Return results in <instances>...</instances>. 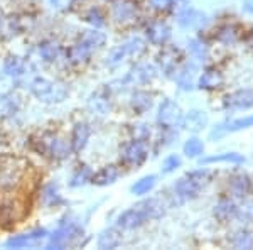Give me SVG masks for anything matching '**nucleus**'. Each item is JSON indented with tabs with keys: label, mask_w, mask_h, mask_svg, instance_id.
I'll return each instance as SVG.
<instances>
[{
	"label": "nucleus",
	"mask_w": 253,
	"mask_h": 250,
	"mask_svg": "<svg viewBox=\"0 0 253 250\" xmlns=\"http://www.w3.org/2000/svg\"><path fill=\"white\" fill-rule=\"evenodd\" d=\"M152 105H154L152 93L145 92V90H137V92H133L132 100H130V106H132V110L135 113L142 115V113L149 112V110L152 108Z\"/></svg>",
	"instance_id": "31"
},
{
	"label": "nucleus",
	"mask_w": 253,
	"mask_h": 250,
	"mask_svg": "<svg viewBox=\"0 0 253 250\" xmlns=\"http://www.w3.org/2000/svg\"><path fill=\"white\" fill-rule=\"evenodd\" d=\"M26 161L17 157H5L0 161V193L19 190L27 176Z\"/></svg>",
	"instance_id": "2"
},
{
	"label": "nucleus",
	"mask_w": 253,
	"mask_h": 250,
	"mask_svg": "<svg viewBox=\"0 0 253 250\" xmlns=\"http://www.w3.org/2000/svg\"><path fill=\"white\" fill-rule=\"evenodd\" d=\"M61 52V48L54 41H46L39 46V54L42 56L44 61H56Z\"/></svg>",
	"instance_id": "38"
},
{
	"label": "nucleus",
	"mask_w": 253,
	"mask_h": 250,
	"mask_svg": "<svg viewBox=\"0 0 253 250\" xmlns=\"http://www.w3.org/2000/svg\"><path fill=\"white\" fill-rule=\"evenodd\" d=\"M63 201L61 200V195H59V190H58V184L56 183H49L46 186L42 188L41 191V203L44 206H58V204Z\"/></svg>",
	"instance_id": "34"
},
{
	"label": "nucleus",
	"mask_w": 253,
	"mask_h": 250,
	"mask_svg": "<svg viewBox=\"0 0 253 250\" xmlns=\"http://www.w3.org/2000/svg\"><path fill=\"white\" fill-rule=\"evenodd\" d=\"M88 106L95 115L103 117L110 112V93L108 90H98L88 100Z\"/></svg>",
	"instance_id": "27"
},
{
	"label": "nucleus",
	"mask_w": 253,
	"mask_h": 250,
	"mask_svg": "<svg viewBox=\"0 0 253 250\" xmlns=\"http://www.w3.org/2000/svg\"><path fill=\"white\" fill-rule=\"evenodd\" d=\"M150 134H152V130H150L149 124H135V125L130 127V135H132V139H135V141L149 142Z\"/></svg>",
	"instance_id": "41"
},
{
	"label": "nucleus",
	"mask_w": 253,
	"mask_h": 250,
	"mask_svg": "<svg viewBox=\"0 0 253 250\" xmlns=\"http://www.w3.org/2000/svg\"><path fill=\"white\" fill-rule=\"evenodd\" d=\"M36 142H38L36 149H38L41 154L47 155V157H51V159L61 161V159L69 157V154H71V147H69L66 139H63L61 135L54 132L42 134L39 137V141H36Z\"/></svg>",
	"instance_id": "4"
},
{
	"label": "nucleus",
	"mask_w": 253,
	"mask_h": 250,
	"mask_svg": "<svg viewBox=\"0 0 253 250\" xmlns=\"http://www.w3.org/2000/svg\"><path fill=\"white\" fill-rule=\"evenodd\" d=\"M243 10L247 12V14L253 15V0H243Z\"/></svg>",
	"instance_id": "48"
},
{
	"label": "nucleus",
	"mask_w": 253,
	"mask_h": 250,
	"mask_svg": "<svg viewBox=\"0 0 253 250\" xmlns=\"http://www.w3.org/2000/svg\"><path fill=\"white\" fill-rule=\"evenodd\" d=\"M47 235V232L44 228H38V230H32L29 233H24V235L12 237L7 240V247L9 249H24V247H36L44 237Z\"/></svg>",
	"instance_id": "25"
},
{
	"label": "nucleus",
	"mask_w": 253,
	"mask_h": 250,
	"mask_svg": "<svg viewBox=\"0 0 253 250\" xmlns=\"http://www.w3.org/2000/svg\"><path fill=\"white\" fill-rule=\"evenodd\" d=\"M224 87H226V76L221 69L213 66V64H208L203 68V71L198 76V83H196V88L208 93L221 92Z\"/></svg>",
	"instance_id": "8"
},
{
	"label": "nucleus",
	"mask_w": 253,
	"mask_h": 250,
	"mask_svg": "<svg viewBox=\"0 0 253 250\" xmlns=\"http://www.w3.org/2000/svg\"><path fill=\"white\" fill-rule=\"evenodd\" d=\"M228 244L236 250H252L253 249V230L242 227L231 233Z\"/></svg>",
	"instance_id": "28"
},
{
	"label": "nucleus",
	"mask_w": 253,
	"mask_h": 250,
	"mask_svg": "<svg viewBox=\"0 0 253 250\" xmlns=\"http://www.w3.org/2000/svg\"><path fill=\"white\" fill-rule=\"evenodd\" d=\"M156 184H157V176L147 174L144 178L138 179V181L133 183L132 188H130V191H132L135 196H144V195H149V193L156 188Z\"/></svg>",
	"instance_id": "35"
},
{
	"label": "nucleus",
	"mask_w": 253,
	"mask_h": 250,
	"mask_svg": "<svg viewBox=\"0 0 253 250\" xmlns=\"http://www.w3.org/2000/svg\"><path fill=\"white\" fill-rule=\"evenodd\" d=\"M187 49H189L191 58L198 61V63H206L211 58V46L203 38L191 39L189 44H187Z\"/></svg>",
	"instance_id": "29"
},
{
	"label": "nucleus",
	"mask_w": 253,
	"mask_h": 250,
	"mask_svg": "<svg viewBox=\"0 0 253 250\" xmlns=\"http://www.w3.org/2000/svg\"><path fill=\"white\" fill-rule=\"evenodd\" d=\"M120 176H122L120 167L113 166V164H110V166L101 167V169L98 171L96 174H93L91 183L96 184V186H108V184L115 183L117 179L120 178Z\"/></svg>",
	"instance_id": "30"
},
{
	"label": "nucleus",
	"mask_w": 253,
	"mask_h": 250,
	"mask_svg": "<svg viewBox=\"0 0 253 250\" xmlns=\"http://www.w3.org/2000/svg\"><path fill=\"white\" fill-rule=\"evenodd\" d=\"M198 66L196 63H182L179 69L175 71L174 80L177 81V87L182 90V92H191L193 88H196V83H198Z\"/></svg>",
	"instance_id": "21"
},
{
	"label": "nucleus",
	"mask_w": 253,
	"mask_h": 250,
	"mask_svg": "<svg viewBox=\"0 0 253 250\" xmlns=\"http://www.w3.org/2000/svg\"><path fill=\"white\" fill-rule=\"evenodd\" d=\"M147 157H149V142L145 141L132 139L120 150V162L125 167H130V169L140 167L147 161Z\"/></svg>",
	"instance_id": "7"
},
{
	"label": "nucleus",
	"mask_w": 253,
	"mask_h": 250,
	"mask_svg": "<svg viewBox=\"0 0 253 250\" xmlns=\"http://www.w3.org/2000/svg\"><path fill=\"white\" fill-rule=\"evenodd\" d=\"M243 26L236 22H224L216 29L214 32V41L223 46H235V44L242 43L243 38Z\"/></svg>",
	"instance_id": "20"
},
{
	"label": "nucleus",
	"mask_w": 253,
	"mask_h": 250,
	"mask_svg": "<svg viewBox=\"0 0 253 250\" xmlns=\"http://www.w3.org/2000/svg\"><path fill=\"white\" fill-rule=\"evenodd\" d=\"M252 127H253V113L238 118H231V120H224L221 124L214 125V129L210 132V139L211 141H218V139H221L228 134L242 132V130L252 129Z\"/></svg>",
	"instance_id": "14"
},
{
	"label": "nucleus",
	"mask_w": 253,
	"mask_h": 250,
	"mask_svg": "<svg viewBox=\"0 0 253 250\" xmlns=\"http://www.w3.org/2000/svg\"><path fill=\"white\" fill-rule=\"evenodd\" d=\"M208 124H210V117L205 110L199 108H193L187 113H184V118H182V129L189 130L193 134L201 132L203 129H206Z\"/></svg>",
	"instance_id": "24"
},
{
	"label": "nucleus",
	"mask_w": 253,
	"mask_h": 250,
	"mask_svg": "<svg viewBox=\"0 0 253 250\" xmlns=\"http://www.w3.org/2000/svg\"><path fill=\"white\" fill-rule=\"evenodd\" d=\"M245 162H247V157L240 152H235V150L199 157V164H201V166H210V164H233V166H240V164H245Z\"/></svg>",
	"instance_id": "26"
},
{
	"label": "nucleus",
	"mask_w": 253,
	"mask_h": 250,
	"mask_svg": "<svg viewBox=\"0 0 253 250\" xmlns=\"http://www.w3.org/2000/svg\"><path fill=\"white\" fill-rule=\"evenodd\" d=\"M86 22L91 24L95 29H100V27H103L105 26V14L101 12L98 7H95V9H89L88 10V14H86Z\"/></svg>",
	"instance_id": "44"
},
{
	"label": "nucleus",
	"mask_w": 253,
	"mask_h": 250,
	"mask_svg": "<svg viewBox=\"0 0 253 250\" xmlns=\"http://www.w3.org/2000/svg\"><path fill=\"white\" fill-rule=\"evenodd\" d=\"M177 137V132L175 129H162L161 127V135L157 137V147L156 150H159L161 147H167L174 142V139Z\"/></svg>",
	"instance_id": "43"
},
{
	"label": "nucleus",
	"mask_w": 253,
	"mask_h": 250,
	"mask_svg": "<svg viewBox=\"0 0 253 250\" xmlns=\"http://www.w3.org/2000/svg\"><path fill=\"white\" fill-rule=\"evenodd\" d=\"M184 112L174 100H164L157 110V124L162 129H182Z\"/></svg>",
	"instance_id": "9"
},
{
	"label": "nucleus",
	"mask_w": 253,
	"mask_h": 250,
	"mask_svg": "<svg viewBox=\"0 0 253 250\" xmlns=\"http://www.w3.org/2000/svg\"><path fill=\"white\" fill-rule=\"evenodd\" d=\"M147 5H149V9L157 12V14H166V12L175 9L177 0H147Z\"/></svg>",
	"instance_id": "39"
},
{
	"label": "nucleus",
	"mask_w": 253,
	"mask_h": 250,
	"mask_svg": "<svg viewBox=\"0 0 253 250\" xmlns=\"http://www.w3.org/2000/svg\"><path fill=\"white\" fill-rule=\"evenodd\" d=\"M182 164V159L179 154H170L167 155V157L164 159V162H162V173L164 174H170L174 173L175 169H179Z\"/></svg>",
	"instance_id": "42"
},
{
	"label": "nucleus",
	"mask_w": 253,
	"mask_h": 250,
	"mask_svg": "<svg viewBox=\"0 0 253 250\" xmlns=\"http://www.w3.org/2000/svg\"><path fill=\"white\" fill-rule=\"evenodd\" d=\"M170 36H172V29L164 20H152L149 26L145 27V38L152 46L162 48L169 43Z\"/></svg>",
	"instance_id": "19"
},
{
	"label": "nucleus",
	"mask_w": 253,
	"mask_h": 250,
	"mask_svg": "<svg viewBox=\"0 0 253 250\" xmlns=\"http://www.w3.org/2000/svg\"><path fill=\"white\" fill-rule=\"evenodd\" d=\"M242 43L250 49V51H253V27H250V29H245Z\"/></svg>",
	"instance_id": "47"
},
{
	"label": "nucleus",
	"mask_w": 253,
	"mask_h": 250,
	"mask_svg": "<svg viewBox=\"0 0 253 250\" xmlns=\"http://www.w3.org/2000/svg\"><path fill=\"white\" fill-rule=\"evenodd\" d=\"M252 204H253V203H252Z\"/></svg>",
	"instance_id": "50"
},
{
	"label": "nucleus",
	"mask_w": 253,
	"mask_h": 250,
	"mask_svg": "<svg viewBox=\"0 0 253 250\" xmlns=\"http://www.w3.org/2000/svg\"><path fill=\"white\" fill-rule=\"evenodd\" d=\"M177 22L182 27H189V29H199L208 22V17L203 12L193 9L189 5H184L177 14Z\"/></svg>",
	"instance_id": "23"
},
{
	"label": "nucleus",
	"mask_w": 253,
	"mask_h": 250,
	"mask_svg": "<svg viewBox=\"0 0 253 250\" xmlns=\"http://www.w3.org/2000/svg\"><path fill=\"white\" fill-rule=\"evenodd\" d=\"M56 10H69L75 5V0H49Z\"/></svg>",
	"instance_id": "46"
},
{
	"label": "nucleus",
	"mask_w": 253,
	"mask_h": 250,
	"mask_svg": "<svg viewBox=\"0 0 253 250\" xmlns=\"http://www.w3.org/2000/svg\"><path fill=\"white\" fill-rule=\"evenodd\" d=\"M29 213V201L12 191L0 193V227L10 228L22 221Z\"/></svg>",
	"instance_id": "1"
},
{
	"label": "nucleus",
	"mask_w": 253,
	"mask_h": 250,
	"mask_svg": "<svg viewBox=\"0 0 253 250\" xmlns=\"http://www.w3.org/2000/svg\"><path fill=\"white\" fill-rule=\"evenodd\" d=\"M223 108L231 110V112H240V110L253 108V90L252 88H240L235 92L228 93L223 98Z\"/></svg>",
	"instance_id": "17"
},
{
	"label": "nucleus",
	"mask_w": 253,
	"mask_h": 250,
	"mask_svg": "<svg viewBox=\"0 0 253 250\" xmlns=\"http://www.w3.org/2000/svg\"><path fill=\"white\" fill-rule=\"evenodd\" d=\"M205 184L199 183L191 173H186L182 178H179L174 183L172 191H174V198L179 200V203H186V201H193L199 196V193L205 190Z\"/></svg>",
	"instance_id": "10"
},
{
	"label": "nucleus",
	"mask_w": 253,
	"mask_h": 250,
	"mask_svg": "<svg viewBox=\"0 0 253 250\" xmlns=\"http://www.w3.org/2000/svg\"><path fill=\"white\" fill-rule=\"evenodd\" d=\"M147 221H149V215H147L140 204H137V206H132V208H128V210H125L118 216L117 227L120 228V230H135V228H140L142 225H145Z\"/></svg>",
	"instance_id": "18"
},
{
	"label": "nucleus",
	"mask_w": 253,
	"mask_h": 250,
	"mask_svg": "<svg viewBox=\"0 0 253 250\" xmlns=\"http://www.w3.org/2000/svg\"><path fill=\"white\" fill-rule=\"evenodd\" d=\"M224 193L236 201H243L248 196L253 195V178L243 171L231 173L224 181Z\"/></svg>",
	"instance_id": "5"
},
{
	"label": "nucleus",
	"mask_w": 253,
	"mask_h": 250,
	"mask_svg": "<svg viewBox=\"0 0 253 250\" xmlns=\"http://www.w3.org/2000/svg\"><path fill=\"white\" fill-rule=\"evenodd\" d=\"M31 90L39 100L47 101V103L63 101L68 95V90L63 83H54V81L44 80V78H38L32 81Z\"/></svg>",
	"instance_id": "6"
},
{
	"label": "nucleus",
	"mask_w": 253,
	"mask_h": 250,
	"mask_svg": "<svg viewBox=\"0 0 253 250\" xmlns=\"http://www.w3.org/2000/svg\"><path fill=\"white\" fill-rule=\"evenodd\" d=\"M89 134H91V129H89L88 124H78L73 129V135H71V149L75 152H81V150L86 147Z\"/></svg>",
	"instance_id": "32"
},
{
	"label": "nucleus",
	"mask_w": 253,
	"mask_h": 250,
	"mask_svg": "<svg viewBox=\"0 0 253 250\" xmlns=\"http://www.w3.org/2000/svg\"><path fill=\"white\" fill-rule=\"evenodd\" d=\"M182 59H184V54L181 49L175 46H167V44L162 46L157 54V64L166 76H174L179 66L182 64Z\"/></svg>",
	"instance_id": "12"
},
{
	"label": "nucleus",
	"mask_w": 253,
	"mask_h": 250,
	"mask_svg": "<svg viewBox=\"0 0 253 250\" xmlns=\"http://www.w3.org/2000/svg\"><path fill=\"white\" fill-rule=\"evenodd\" d=\"M107 43V36L98 29L86 31L84 36L75 44L68 52V58L73 64H84L91 58V54Z\"/></svg>",
	"instance_id": "3"
},
{
	"label": "nucleus",
	"mask_w": 253,
	"mask_h": 250,
	"mask_svg": "<svg viewBox=\"0 0 253 250\" xmlns=\"http://www.w3.org/2000/svg\"><path fill=\"white\" fill-rule=\"evenodd\" d=\"M156 76H157V69L154 68L152 64H137V66L124 78L122 83L128 85V87H133V85H145V83H150Z\"/></svg>",
	"instance_id": "22"
},
{
	"label": "nucleus",
	"mask_w": 253,
	"mask_h": 250,
	"mask_svg": "<svg viewBox=\"0 0 253 250\" xmlns=\"http://www.w3.org/2000/svg\"><path fill=\"white\" fill-rule=\"evenodd\" d=\"M103 2H108V3H113L115 0H103Z\"/></svg>",
	"instance_id": "49"
},
{
	"label": "nucleus",
	"mask_w": 253,
	"mask_h": 250,
	"mask_svg": "<svg viewBox=\"0 0 253 250\" xmlns=\"http://www.w3.org/2000/svg\"><path fill=\"white\" fill-rule=\"evenodd\" d=\"M91 178H93L91 169H89L88 166H83V167H80V169L76 171L75 174H73V178H71V186H73V188L84 186V184H86L88 181H91Z\"/></svg>",
	"instance_id": "40"
},
{
	"label": "nucleus",
	"mask_w": 253,
	"mask_h": 250,
	"mask_svg": "<svg viewBox=\"0 0 253 250\" xmlns=\"http://www.w3.org/2000/svg\"><path fill=\"white\" fill-rule=\"evenodd\" d=\"M81 235H83V228L71 221V223L59 227L58 230L52 233L51 239H49L47 249H64L66 245L75 242Z\"/></svg>",
	"instance_id": "15"
},
{
	"label": "nucleus",
	"mask_w": 253,
	"mask_h": 250,
	"mask_svg": "<svg viewBox=\"0 0 253 250\" xmlns=\"http://www.w3.org/2000/svg\"><path fill=\"white\" fill-rule=\"evenodd\" d=\"M122 244V235L115 228H108V230L101 232L98 237V247L100 249H117Z\"/></svg>",
	"instance_id": "36"
},
{
	"label": "nucleus",
	"mask_w": 253,
	"mask_h": 250,
	"mask_svg": "<svg viewBox=\"0 0 253 250\" xmlns=\"http://www.w3.org/2000/svg\"><path fill=\"white\" fill-rule=\"evenodd\" d=\"M144 51H145L144 41L140 38H132V39L126 41V43L117 46L112 52H110L107 64L108 66H117V64L124 63L126 58H130V56H135L137 58V56H140Z\"/></svg>",
	"instance_id": "11"
},
{
	"label": "nucleus",
	"mask_w": 253,
	"mask_h": 250,
	"mask_svg": "<svg viewBox=\"0 0 253 250\" xmlns=\"http://www.w3.org/2000/svg\"><path fill=\"white\" fill-rule=\"evenodd\" d=\"M138 204H140V206L145 210L147 215H149V220H157L166 213L164 203H162V200H159V198H149Z\"/></svg>",
	"instance_id": "37"
},
{
	"label": "nucleus",
	"mask_w": 253,
	"mask_h": 250,
	"mask_svg": "<svg viewBox=\"0 0 253 250\" xmlns=\"http://www.w3.org/2000/svg\"><path fill=\"white\" fill-rule=\"evenodd\" d=\"M112 17L118 26H130L138 19V7L133 0H115Z\"/></svg>",
	"instance_id": "16"
},
{
	"label": "nucleus",
	"mask_w": 253,
	"mask_h": 250,
	"mask_svg": "<svg viewBox=\"0 0 253 250\" xmlns=\"http://www.w3.org/2000/svg\"><path fill=\"white\" fill-rule=\"evenodd\" d=\"M205 149H206V146H205V142H203V139L189 137L184 142V146H182V154H184L187 159H199L205 155Z\"/></svg>",
	"instance_id": "33"
},
{
	"label": "nucleus",
	"mask_w": 253,
	"mask_h": 250,
	"mask_svg": "<svg viewBox=\"0 0 253 250\" xmlns=\"http://www.w3.org/2000/svg\"><path fill=\"white\" fill-rule=\"evenodd\" d=\"M238 206L240 204L236 203V200L224 193V195L219 196L218 201H216L213 206L214 220L218 221L219 225L233 223V221H236V216H238Z\"/></svg>",
	"instance_id": "13"
},
{
	"label": "nucleus",
	"mask_w": 253,
	"mask_h": 250,
	"mask_svg": "<svg viewBox=\"0 0 253 250\" xmlns=\"http://www.w3.org/2000/svg\"><path fill=\"white\" fill-rule=\"evenodd\" d=\"M7 76H20L24 73V64L22 61H19L17 58H10L7 59L5 68H3Z\"/></svg>",
	"instance_id": "45"
}]
</instances>
